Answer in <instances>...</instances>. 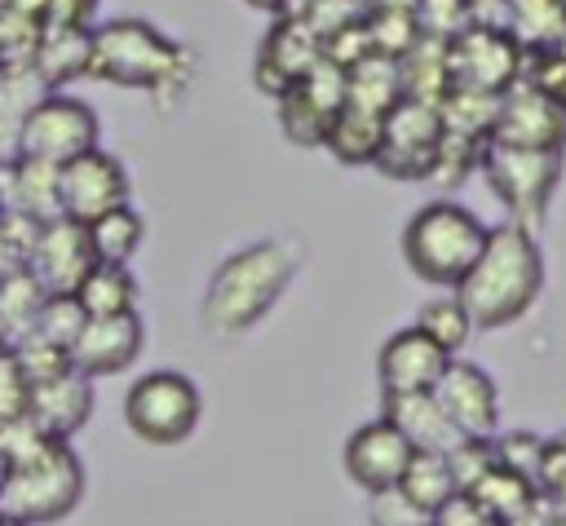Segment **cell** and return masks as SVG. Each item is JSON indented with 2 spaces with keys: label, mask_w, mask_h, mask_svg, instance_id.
<instances>
[{
  "label": "cell",
  "mask_w": 566,
  "mask_h": 526,
  "mask_svg": "<svg viewBox=\"0 0 566 526\" xmlns=\"http://www.w3.org/2000/svg\"><path fill=\"white\" fill-rule=\"evenodd\" d=\"M544 292V256L535 234L522 225H495L486 230V243L473 261V270L460 278L455 301L464 305L473 327H509L517 323Z\"/></svg>",
  "instance_id": "1"
},
{
  "label": "cell",
  "mask_w": 566,
  "mask_h": 526,
  "mask_svg": "<svg viewBox=\"0 0 566 526\" xmlns=\"http://www.w3.org/2000/svg\"><path fill=\"white\" fill-rule=\"evenodd\" d=\"M296 265H301V248L292 239H261L226 256L212 270V283L203 292V327L217 336L256 327L274 309V301L287 292Z\"/></svg>",
  "instance_id": "2"
},
{
  "label": "cell",
  "mask_w": 566,
  "mask_h": 526,
  "mask_svg": "<svg viewBox=\"0 0 566 526\" xmlns=\"http://www.w3.org/2000/svg\"><path fill=\"white\" fill-rule=\"evenodd\" d=\"M84 464L71 442H49L40 455L4 469L0 477V526H53L84 499Z\"/></svg>",
  "instance_id": "3"
},
{
  "label": "cell",
  "mask_w": 566,
  "mask_h": 526,
  "mask_svg": "<svg viewBox=\"0 0 566 526\" xmlns=\"http://www.w3.org/2000/svg\"><path fill=\"white\" fill-rule=\"evenodd\" d=\"M486 230L491 225H482L464 203L433 199L402 225V261L416 278L433 287H460L486 243Z\"/></svg>",
  "instance_id": "4"
},
{
  "label": "cell",
  "mask_w": 566,
  "mask_h": 526,
  "mask_svg": "<svg viewBox=\"0 0 566 526\" xmlns=\"http://www.w3.org/2000/svg\"><path fill=\"white\" fill-rule=\"evenodd\" d=\"M88 75L159 93L186 75V49L142 18H115L88 31Z\"/></svg>",
  "instance_id": "5"
},
{
  "label": "cell",
  "mask_w": 566,
  "mask_h": 526,
  "mask_svg": "<svg viewBox=\"0 0 566 526\" xmlns=\"http://www.w3.org/2000/svg\"><path fill=\"white\" fill-rule=\"evenodd\" d=\"M203 415V393L186 371H146L124 393V424L146 446H181Z\"/></svg>",
  "instance_id": "6"
},
{
  "label": "cell",
  "mask_w": 566,
  "mask_h": 526,
  "mask_svg": "<svg viewBox=\"0 0 566 526\" xmlns=\"http://www.w3.org/2000/svg\"><path fill=\"white\" fill-rule=\"evenodd\" d=\"M478 168L486 172V186L504 199V208L513 212L509 225H522L526 234H535L548 217V199L562 181L566 155H548V150H509L486 141Z\"/></svg>",
  "instance_id": "7"
},
{
  "label": "cell",
  "mask_w": 566,
  "mask_h": 526,
  "mask_svg": "<svg viewBox=\"0 0 566 526\" xmlns=\"http://www.w3.org/2000/svg\"><path fill=\"white\" fill-rule=\"evenodd\" d=\"M93 146H97V115L88 102L71 93H44L27 111L22 133H18V159L49 164V168L80 159Z\"/></svg>",
  "instance_id": "8"
},
{
  "label": "cell",
  "mask_w": 566,
  "mask_h": 526,
  "mask_svg": "<svg viewBox=\"0 0 566 526\" xmlns=\"http://www.w3.org/2000/svg\"><path fill=\"white\" fill-rule=\"evenodd\" d=\"M522 71V49L504 27H464L460 35L447 40V80L451 88L469 93H491L504 97L517 84Z\"/></svg>",
  "instance_id": "9"
},
{
  "label": "cell",
  "mask_w": 566,
  "mask_h": 526,
  "mask_svg": "<svg viewBox=\"0 0 566 526\" xmlns=\"http://www.w3.org/2000/svg\"><path fill=\"white\" fill-rule=\"evenodd\" d=\"M438 146H442L438 106H424V102H407L402 97L380 119V150H376V164L371 168H380L394 181H429L433 159H438Z\"/></svg>",
  "instance_id": "10"
},
{
  "label": "cell",
  "mask_w": 566,
  "mask_h": 526,
  "mask_svg": "<svg viewBox=\"0 0 566 526\" xmlns=\"http://www.w3.org/2000/svg\"><path fill=\"white\" fill-rule=\"evenodd\" d=\"M119 203H128V172L102 146H93L80 159L57 168V212L66 221L88 225V221L106 217Z\"/></svg>",
  "instance_id": "11"
},
{
  "label": "cell",
  "mask_w": 566,
  "mask_h": 526,
  "mask_svg": "<svg viewBox=\"0 0 566 526\" xmlns=\"http://www.w3.org/2000/svg\"><path fill=\"white\" fill-rule=\"evenodd\" d=\"M345 106V71L332 62H314L283 97H279V128L296 146H323L332 119Z\"/></svg>",
  "instance_id": "12"
},
{
  "label": "cell",
  "mask_w": 566,
  "mask_h": 526,
  "mask_svg": "<svg viewBox=\"0 0 566 526\" xmlns=\"http://www.w3.org/2000/svg\"><path fill=\"white\" fill-rule=\"evenodd\" d=\"M491 141L509 146V150H548V155H566V106L513 84L500 97L495 124H491Z\"/></svg>",
  "instance_id": "13"
},
{
  "label": "cell",
  "mask_w": 566,
  "mask_h": 526,
  "mask_svg": "<svg viewBox=\"0 0 566 526\" xmlns=\"http://www.w3.org/2000/svg\"><path fill=\"white\" fill-rule=\"evenodd\" d=\"M429 393L460 438H495L500 433V389L478 362L451 358Z\"/></svg>",
  "instance_id": "14"
},
{
  "label": "cell",
  "mask_w": 566,
  "mask_h": 526,
  "mask_svg": "<svg viewBox=\"0 0 566 526\" xmlns=\"http://www.w3.org/2000/svg\"><path fill=\"white\" fill-rule=\"evenodd\" d=\"M93 265H97V256L88 248V230L66 217L44 221L22 261V270L44 287V296H71Z\"/></svg>",
  "instance_id": "15"
},
{
  "label": "cell",
  "mask_w": 566,
  "mask_h": 526,
  "mask_svg": "<svg viewBox=\"0 0 566 526\" xmlns=\"http://www.w3.org/2000/svg\"><path fill=\"white\" fill-rule=\"evenodd\" d=\"M314 62H318V40L310 35V27L296 13H279L270 22V31L261 35V49L252 62V84L279 102Z\"/></svg>",
  "instance_id": "16"
},
{
  "label": "cell",
  "mask_w": 566,
  "mask_h": 526,
  "mask_svg": "<svg viewBox=\"0 0 566 526\" xmlns=\"http://www.w3.org/2000/svg\"><path fill=\"white\" fill-rule=\"evenodd\" d=\"M411 455L416 451L402 442V433L389 420H367V424H358L345 438L340 464H345V477L358 491L376 495V491H394L398 486V477H402V469H407Z\"/></svg>",
  "instance_id": "17"
},
{
  "label": "cell",
  "mask_w": 566,
  "mask_h": 526,
  "mask_svg": "<svg viewBox=\"0 0 566 526\" xmlns=\"http://www.w3.org/2000/svg\"><path fill=\"white\" fill-rule=\"evenodd\" d=\"M142 318L137 314H119V318H84L80 336L71 340L66 349V362L88 376V380H102V376H119L124 367L137 362L142 354Z\"/></svg>",
  "instance_id": "18"
},
{
  "label": "cell",
  "mask_w": 566,
  "mask_h": 526,
  "mask_svg": "<svg viewBox=\"0 0 566 526\" xmlns=\"http://www.w3.org/2000/svg\"><path fill=\"white\" fill-rule=\"evenodd\" d=\"M93 415V380L80 376L75 367H62L57 376L31 385L27 393V420L53 438V442H71Z\"/></svg>",
  "instance_id": "19"
},
{
  "label": "cell",
  "mask_w": 566,
  "mask_h": 526,
  "mask_svg": "<svg viewBox=\"0 0 566 526\" xmlns=\"http://www.w3.org/2000/svg\"><path fill=\"white\" fill-rule=\"evenodd\" d=\"M447 362L451 358L420 327H402L380 345L376 376H380L385 398H394V393H429L438 385V376L447 371Z\"/></svg>",
  "instance_id": "20"
},
{
  "label": "cell",
  "mask_w": 566,
  "mask_h": 526,
  "mask_svg": "<svg viewBox=\"0 0 566 526\" xmlns=\"http://www.w3.org/2000/svg\"><path fill=\"white\" fill-rule=\"evenodd\" d=\"M380 420H389L411 451H438L442 455L460 438L447 424V415L433 402V393H394V398H385V415Z\"/></svg>",
  "instance_id": "21"
},
{
  "label": "cell",
  "mask_w": 566,
  "mask_h": 526,
  "mask_svg": "<svg viewBox=\"0 0 566 526\" xmlns=\"http://www.w3.org/2000/svg\"><path fill=\"white\" fill-rule=\"evenodd\" d=\"M0 208H13L31 221H57V168L49 164H31V159H13L9 168H0Z\"/></svg>",
  "instance_id": "22"
},
{
  "label": "cell",
  "mask_w": 566,
  "mask_h": 526,
  "mask_svg": "<svg viewBox=\"0 0 566 526\" xmlns=\"http://www.w3.org/2000/svg\"><path fill=\"white\" fill-rule=\"evenodd\" d=\"M464 495H473L478 504H482V513L495 522V526H504V522H526V517H535L539 508H544V495L535 491V482H526V477H517V473H509V469H491V473H482L478 477V486L473 491H464Z\"/></svg>",
  "instance_id": "23"
},
{
  "label": "cell",
  "mask_w": 566,
  "mask_h": 526,
  "mask_svg": "<svg viewBox=\"0 0 566 526\" xmlns=\"http://www.w3.org/2000/svg\"><path fill=\"white\" fill-rule=\"evenodd\" d=\"M398 84H402V97L407 102L442 106V97L451 93V80H447V40L420 35L411 44V53L398 57Z\"/></svg>",
  "instance_id": "24"
},
{
  "label": "cell",
  "mask_w": 566,
  "mask_h": 526,
  "mask_svg": "<svg viewBox=\"0 0 566 526\" xmlns=\"http://www.w3.org/2000/svg\"><path fill=\"white\" fill-rule=\"evenodd\" d=\"M31 71L53 93V84L88 71V31L84 27H40V44L31 57Z\"/></svg>",
  "instance_id": "25"
},
{
  "label": "cell",
  "mask_w": 566,
  "mask_h": 526,
  "mask_svg": "<svg viewBox=\"0 0 566 526\" xmlns=\"http://www.w3.org/2000/svg\"><path fill=\"white\" fill-rule=\"evenodd\" d=\"M71 296H75V305L84 309V318L137 314V278L128 274V265H102V261H97Z\"/></svg>",
  "instance_id": "26"
},
{
  "label": "cell",
  "mask_w": 566,
  "mask_h": 526,
  "mask_svg": "<svg viewBox=\"0 0 566 526\" xmlns=\"http://www.w3.org/2000/svg\"><path fill=\"white\" fill-rule=\"evenodd\" d=\"M49 88L40 84V75L31 66H18V71H0V168H9L18 159V133H22V119L27 111L44 97Z\"/></svg>",
  "instance_id": "27"
},
{
  "label": "cell",
  "mask_w": 566,
  "mask_h": 526,
  "mask_svg": "<svg viewBox=\"0 0 566 526\" xmlns=\"http://www.w3.org/2000/svg\"><path fill=\"white\" fill-rule=\"evenodd\" d=\"M345 102L371 115H389L402 102V84H398V62L371 53L358 66L345 71Z\"/></svg>",
  "instance_id": "28"
},
{
  "label": "cell",
  "mask_w": 566,
  "mask_h": 526,
  "mask_svg": "<svg viewBox=\"0 0 566 526\" xmlns=\"http://www.w3.org/2000/svg\"><path fill=\"white\" fill-rule=\"evenodd\" d=\"M420 517H433L451 495H455V482H451V469H447V460L438 455V451H416L411 460H407V469H402V477H398V486H394Z\"/></svg>",
  "instance_id": "29"
},
{
  "label": "cell",
  "mask_w": 566,
  "mask_h": 526,
  "mask_svg": "<svg viewBox=\"0 0 566 526\" xmlns=\"http://www.w3.org/2000/svg\"><path fill=\"white\" fill-rule=\"evenodd\" d=\"M84 230H88V248H93V256L102 265H128L137 256L142 239H146V221H142V212L133 203L111 208L106 217L88 221Z\"/></svg>",
  "instance_id": "30"
},
{
  "label": "cell",
  "mask_w": 566,
  "mask_h": 526,
  "mask_svg": "<svg viewBox=\"0 0 566 526\" xmlns=\"http://www.w3.org/2000/svg\"><path fill=\"white\" fill-rule=\"evenodd\" d=\"M44 301H49L44 287L27 270H13L0 278V349H13L22 336L35 332Z\"/></svg>",
  "instance_id": "31"
},
{
  "label": "cell",
  "mask_w": 566,
  "mask_h": 526,
  "mask_svg": "<svg viewBox=\"0 0 566 526\" xmlns=\"http://www.w3.org/2000/svg\"><path fill=\"white\" fill-rule=\"evenodd\" d=\"M504 31L517 40V49H557L566 9L557 0H504Z\"/></svg>",
  "instance_id": "32"
},
{
  "label": "cell",
  "mask_w": 566,
  "mask_h": 526,
  "mask_svg": "<svg viewBox=\"0 0 566 526\" xmlns=\"http://www.w3.org/2000/svg\"><path fill=\"white\" fill-rule=\"evenodd\" d=\"M380 119L385 115H371V111H358V106H340V115L332 119L323 146L340 159V164H376V150H380Z\"/></svg>",
  "instance_id": "33"
},
{
  "label": "cell",
  "mask_w": 566,
  "mask_h": 526,
  "mask_svg": "<svg viewBox=\"0 0 566 526\" xmlns=\"http://www.w3.org/2000/svg\"><path fill=\"white\" fill-rule=\"evenodd\" d=\"M495 111H500V97L491 93H469V88H451L438 106V119H442V133H460V137H473V141H491V124H495Z\"/></svg>",
  "instance_id": "34"
},
{
  "label": "cell",
  "mask_w": 566,
  "mask_h": 526,
  "mask_svg": "<svg viewBox=\"0 0 566 526\" xmlns=\"http://www.w3.org/2000/svg\"><path fill=\"white\" fill-rule=\"evenodd\" d=\"M411 327H420L447 358H460V349H464V340H469V332H473V323H469L464 305L455 301V292H451V296H438V301H429V305H420V314H416Z\"/></svg>",
  "instance_id": "35"
},
{
  "label": "cell",
  "mask_w": 566,
  "mask_h": 526,
  "mask_svg": "<svg viewBox=\"0 0 566 526\" xmlns=\"http://www.w3.org/2000/svg\"><path fill=\"white\" fill-rule=\"evenodd\" d=\"M363 27H367V40H371V53L398 62L411 53V44L420 40V27H416V13H402V9H367L363 13Z\"/></svg>",
  "instance_id": "36"
},
{
  "label": "cell",
  "mask_w": 566,
  "mask_h": 526,
  "mask_svg": "<svg viewBox=\"0 0 566 526\" xmlns=\"http://www.w3.org/2000/svg\"><path fill=\"white\" fill-rule=\"evenodd\" d=\"M287 13H296V18L310 27V35L323 44V40H332L336 31L363 22L367 4H363V0H296Z\"/></svg>",
  "instance_id": "37"
},
{
  "label": "cell",
  "mask_w": 566,
  "mask_h": 526,
  "mask_svg": "<svg viewBox=\"0 0 566 526\" xmlns=\"http://www.w3.org/2000/svg\"><path fill=\"white\" fill-rule=\"evenodd\" d=\"M517 84L553 97L566 106V57L557 49H522V71H517Z\"/></svg>",
  "instance_id": "38"
},
{
  "label": "cell",
  "mask_w": 566,
  "mask_h": 526,
  "mask_svg": "<svg viewBox=\"0 0 566 526\" xmlns=\"http://www.w3.org/2000/svg\"><path fill=\"white\" fill-rule=\"evenodd\" d=\"M539 446H544V438L531 433V429H504V433L491 438V455H495V464L509 469V473H517V477H526V482H535ZM535 491H539V486H535Z\"/></svg>",
  "instance_id": "39"
},
{
  "label": "cell",
  "mask_w": 566,
  "mask_h": 526,
  "mask_svg": "<svg viewBox=\"0 0 566 526\" xmlns=\"http://www.w3.org/2000/svg\"><path fill=\"white\" fill-rule=\"evenodd\" d=\"M80 327H84V309L75 305V296H49L44 301V309H40V318H35V332L31 336H40L44 345H53V349H71V340L80 336Z\"/></svg>",
  "instance_id": "40"
},
{
  "label": "cell",
  "mask_w": 566,
  "mask_h": 526,
  "mask_svg": "<svg viewBox=\"0 0 566 526\" xmlns=\"http://www.w3.org/2000/svg\"><path fill=\"white\" fill-rule=\"evenodd\" d=\"M447 469H451V482L455 491H473L482 473L495 469V455H491V438H455L447 451H442Z\"/></svg>",
  "instance_id": "41"
},
{
  "label": "cell",
  "mask_w": 566,
  "mask_h": 526,
  "mask_svg": "<svg viewBox=\"0 0 566 526\" xmlns=\"http://www.w3.org/2000/svg\"><path fill=\"white\" fill-rule=\"evenodd\" d=\"M482 146H486V141H473V137H460V133H442V146H438V159H433L429 181H438V186H460V181L469 177V168H478Z\"/></svg>",
  "instance_id": "42"
},
{
  "label": "cell",
  "mask_w": 566,
  "mask_h": 526,
  "mask_svg": "<svg viewBox=\"0 0 566 526\" xmlns=\"http://www.w3.org/2000/svg\"><path fill=\"white\" fill-rule=\"evenodd\" d=\"M416 27L429 40H451L464 27H473L469 0H416Z\"/></svg>",
  "instance_id": "43"
},
{
  "label": "cell",
  "mask_w": 566,
  "mask_h": 526,
  "mask_svg": "<svg viewBox=\"0 0 566 526\" xmlns=\"http://www.w3.org/2000/svg\"><path fill=\"white\" fill-rule=\"evenodd\" d=\"M318 57H323V62H332V66H340V71L358 66L363 57H371V40H367V27H363V22H354V27L336 31L332 40H323V44H318Z\"/></svg>",
  "instance_id": "44"
},
{
  "label": "cell",
  "mask_w": 566,
  "mask_h": 526,
  "mask_svg": "<svg viewBox=\"0 0 566 526\" xmlns=\"http://www.w3.org/2000/svg\"><path fill=\"white\" fill-rule=\"evenodd\" d=\"M27 393H31L27 376L18 371L13 354H9V349H0V429L27 415Z\"/></svg>",
  "instance_id": "45"
},
{
  "label": "cell",
  "mask_w": 566,
  "mask_h": 526,
  "mask_svg": "<svg viewBox=\"0 0 566 526\" xmlns=\"http://www.w3.org/2000/svg\"><path fill=\"white\" fill-rule=\"evenodd\" d=\"M367 522L371 526H420L429 517H420L398 491H376V495H367Z\"/></svg>",
  "instance_id": "46"
},
{
  "label": "cell",
  "mask_w": 566,
  "mask_h": 526,
  "mask_svg": "<svg viewBox=\"0 0 566 526\" xmlns=\"http://www.w3.org/2000/svg\"><path fill=\"white\" fill-rule=\"evenodd\" d=\"M429 526H495L486 513H482V504L473 499V495H464V491H455L433 517H429Z\"/></svg>",
  "instance_id": "47"
},
{
  "label": "cell",
  "mask_w": 566,
  "mask_h": 526,
  "mask_svg": "<svg viewBox=\"0 0 566 526\" xmlns=\"http://www.w3.org/2000/svg\"><path fill=\"white\" fill-rule=\"evenodd\" d=\"M562 477H566V433H553V438H544V446H539V469H535L539 495H548Z\"/></svg>",
  "instance_id": "48"
},
{
  "label": "cell",
  "mask_w": 566,
  "mask_h": 526,
  "mask_svg": "<svg viewBox=\"0 0 566 526\" xmlns=\"http://www.w3.org/2000/svg\"><path fill=\"white\" fill-rule=\"evenodd\" d=\"M13 270H22V252L13 248V239L4 234V225H0V278L4 274H13Z\"/></svg>",
  "instance_id": "49"
},
{
  "label": "cell",
  "mask_w": 566,
  "mask_h": 526,
  "mask_svg": "<svg viewBox=\"0 0 566 526\" xmlns=\"http://www.w3.org/2000/svg\"><path fill=\"white\" fill-rule=\"evenodd\" d=\"M544 499H548V508H553L557 517H566V477H562V482H557V486H553Z\"/></svg>",
  "instance_id": "50"
},
{
  "label": "cell",
  "mask_w": 566,
  "mask_h": 526,
  "mask_svg": "<svg viewBox=\"0 0 566 526\" xmlns=\"http://www.w3.org/2000/svg\"><path fill=\"white\" fill-rule=\"evenodd\" d=\"M243 4H252V9H261V13H270V18H279V13L292 9V0H243Z\"/></svg>",
  "instance_id": "51"
},
{
  "label": "cell",
  "mask_w": 566,
  "mask_h": 526,
  "mask_svg": "<svg viewBox=\"0 0 566 526\" xmlns=\"http://www.w3.org/2000/svg\"><path fill=\"white\" fill-rule=\"evenodd\" d=\"M548 517H553V508H548V499H544V508H539L535 517H526V522H504V526H544Z\"/></svg>",
  "instance_id": "52"
},
{
  "label": "cell",
  "mask_w": 566,
  "mask_h": 526,
  "mask_svg": "<svg viewBox=\"0 0 566 526\" xmlns=\"http://www.w3.org/2000/svg\"><path fill=\"white\" fill-rule=\"evenodd\" d=\"M544 526H566V517H557V513H553V517H548Z\"/></svg>",
  "instance_id": "53"
},
{
  "label": "cell",
  "mask_w": 566,
  "mask_h": 526,
  "mask_svg": "<svg viewBox=\"0 0 566 526\" xmlns=\"http://www.w3.org/2000/svg\"><path fill=\"white\" fill-rule=\"evenodd\" d=\"M557 53H562V57H566V31H562V40H557Z\"/></svg>",
  "instance_id": "54"
},
{
  "label": "cell",
  "mask_w": 566,
  "mask_h": 526,
  "mask_svg": "<svg viewBox=\"0 0 566 526\" xmlns=\"http://www.w3.org/2000/svg\"><path fill=\"white\" fill-rule=\"evenodd\" d=\"M0 477H4V460H0Z\"/></svg>",
  "instance_id": "55"
},
{
  "label": "cell",
  "mask_w": 566,
  "mask_h": 526,
  "mask_svg": "<svg viewBox=\"0 0 566 526\" xmlns=\"http://www.w3.org/2000/svg\"><path fill=\"white\" fill-rule=\"evenodd\" d=\"M557 4H562V9H566V0H557Z\"/></svg>",
  "instance_id": "56"
},
{
  "label": "cell",
  "mask_w": 566,
  "mask_h": 526,
  "mask_svg": "<svg viewBox=\"0 0 566 526\" xmlns=\"http://www.w3.org/2000/svg\"><path fill=\"white\" fill-rule=\"evenodd\" d=\"M420 526H429V522H420Z\"/></svg>",
  "instance_id": "57"
},
{
  "label": "cell",
  "mask_w": 566,
  "mask_h": 526,
  "mask_svg": "<svg viewBox=\"0 0 566 526\" xmlns=\"http://www.w3.org/2000/svg\"><path fill=\"white\" fill-rule=\"evenodd\" d=\"M292 4H296V0H292Z\"/></svg>",
  "instance_id": "58"
},
{
  "label": "cell",
  "mask_w": 566,
  "mask_h": 526,
  "mask_svg": "<svg viewBox=\"0 0 566 526\" xmlns=\"http://www.w3.org/2000/svg\"><path fill=\"white\" fill-rule=\"evenodd\" d=\"M363 4H367V0H363Z\"/></svg>",
  "instance_id": "59"
}]
</instances>
